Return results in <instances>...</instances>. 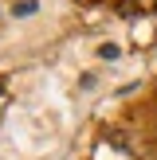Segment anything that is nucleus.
Here are the masks:
<instances>
[{
	"label": "nucleus",
	"mask_w": 157,
	"mask_h": 160,
	"mask_svg": "<svg viewBox=\"0 0 157 160\" xmlns=\"http://www.w3.org/2000/svg\"><path fill=\"white\" fill-rule=\"evenodd\" d=\"M98 55H102V59H118L122 51H118V43H102V51H98Z\"/></svg>",
	"instance_id": "1"
}]
</instances>
